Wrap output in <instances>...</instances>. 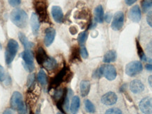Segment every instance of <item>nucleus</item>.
Segmentation results:
<instances>
[{
  "label": "nucleus",
  "instance_id": "c9c22d12",
  "mask_svg": "<svg viewBox=\"0 0 152 114\" xmlns=\"http://www.w3.org/2000/svg\"><path fill=\"white\" fill-rule=\"evenodd\" d=\"M70 33H71L72 35H75V34L77 33V29L76 28V27H75V26H72V27L70 28Z\"/></svg>",
  "mask_w": 152,
  "mask_h": 114
},
{
  "label": "nucleus",
  "instance_id": "20e7f679",
  "mask_svg": "<svg viewBox=\"0 0 152 114\" xmlns=\"http://www.w3.org/2000/svg\"><path fill=\"white\" fill-rule=\"evenodd\" d=\"M34 6L39 19L41 21H49L46 0H34Z\"/></svg>",
  "mask_w": 152,
  "mask_h": 114
},
{
  "label": "nucleus",
  "instance_id": "9b49d317",
  "mask_svg": "<svg viewBox=\"0 0 152 114\" xmlns=\"http://www.w3.org/2000/svg\"><path fill=\"white\" fill-rule=\"evenodd\" d=\"M142 17L141 10L138 5H135L132 7L129 11V18L133 22L138 23L140 21Z\"/></svg>",
  "mask_w": 152,
  "mask_h": 114
},
{
  "label": "nucleus",
  "instance_id": "c85d7f7f",
  "mask_svg": "<svg viewBox=\"0 0 152 114\" xmlns=\"http://www.w3.org/2000/svg\"><path fill=\"white\" fill-rule=\"evenodd\" d=\"M18 111V114H27L28 110H27V107H26V104L24 102H23L21 105H20L17 109Z\"/></svg>",
  "mask_w": 152,
  "mask_h": 114
},
{
  "label": "nucleus",
  "instance_id": "1a4fd4ad",
  "mask_svg": "<svg viewBox=\"0 0 152 114\" xmlns=\"http://www.w3.org/2000/svg\"><path fill=\"white\" fill-rule=\"evenodd\" d=\"M139 107L144 114L152 113V98L147 96L142 99L139 104Z\"/></svg>",
  "mask_w": 152,
  "mask_h": 114
},
{
  "label": "nucleus",
  "instance_id": "f8f14e48",
  "mask_svg": "<svg viewBox=\"0 0 152 114\" xmlns=\"http://www.w3.org/2000/svg\"><path fill=\"white\" fill-rule=\"evenodd\" d=\"M23 101V96L20 92H14L13 93L11 98V107L13 109H18V108L21 105Z\"/></svg>",
  "mask_w": 152,
  "mask_h": 114
},
{
  "label": "nucleus",
  "instance_id": "f257e3e1",
  "mask_svg": "<svg viewBox=\"0 0 152 114\" xmlns=\"http://www.w3.org/2000/svg\"><path fill=\"white\" fill-rule=\"evenodd\" d=\"M10 18L15 26L20 28H24L27 26L28 15L21 9H16L11 13Z\"/></svg>",
  "mask_w": 152,
  "mask_h": 114
},
{
  "label": "nucleus",
  "instance_id": "79ce46f5",
  "mask_svg": "<svg viewBox=\"0 0 152 114\" xmlns=\"http://www.w3.org/2000/svg\"><path fill=\"white\" fill-rule=\"evenodd\" d=\"M35 114H41L40 113H39V112H37V113H36Z\"/></svg>",
  "mask_w": 152,
  "mask_h": 114
},
{
  "label": "nucleus",
  "instance_id": "0eeeda50",
  "mask_svg": "<svg viewBox=\"0 0 152 114\" xmlns=\"http://www.w3.org/2000/svg\"><path fill=\"white\" fill-rule=\"evenodd\" d=\"M124 14L122 11H118L113 16L112 20L111 28L113 30H121L124 23Z\"/></svg>",
  "mask_w": 152,
  "mask_h": 114
},
{
  "label": "nucleus",
  "instance_id": "393cba45",
  "mask_svg": "<svg viewBox=\"0 0 152 114\" xmlns=\"http://www.w3.org/2000/svg\"><path fill=\"white\" fill-rule=\"evenodd\" d=\"M85 110H86L87 112H88V113H95V111H96L94 105L89 99H86L85 101Z\"/></svg>",
  "mask_w": 152,
  "mask_h": 114
},
{
  "label": "nucleus",
  "instance_id": "6e6552de",
  "mask_svg": "<svg viewBox=\"0 0 152 114\" xmlns=\"http://www.w3.org/2000/svg\"><path fill=\"white\" fill-rule=\"evenodd\" d=\"M66 75H67V68L64 67L52 80L50 83V88H56V87L59 86L60 84H61L62 82L64 80Z\"/></svg>",
  "mask_w": 152,
  "mask_h": 114
},
{
  "label": "nucleus",
  "instance_id": "ddd939ff",
  "mask_svg": "<svg viewBox=\"0 0 152 114\" xmlns=\"http://www.w3.org/2000/svg\"><path fill=\"white\" fill-rule=\"evenodd\" d=\"M52 14L54 20L56 23H61L64 20V13L61 8L58 6H54L52 8Z\"/></svg>",
  "mask_w": 152,
  "mask_h": 114
},
{
  "label": "nucleus",
  "instance_id": "b1692460",
  "mask_svg": "<svg viewBox=\"0 0 152 114\" xmlns=\"http://www.w3.org/2000/svg\"><path fill=\"white\" fill-rule=\"evenodd\" d=\"M37 80L40 84L42 86H45L47 84V74L45 73L44 70H41L39 71V73L37 74Z\"/></svg>",
  "mask_w": 152,
  "mask_h": 114
},
{
  "label": "nucleus",
  "instance_id": "e433bc0d",
  "mask_svg": "<svg viewBox=\"0 0 152 114\" xmlns=\"http://www.w3.org/2000/svg\"><path fill=\"white\" fill-rule=\"evenodd\" d=\"M111 14H109V13H107V14H106V16H105V17H104V19H105V20L107 23H109L110 22V20H111Z\"/></svg>",
  "mask_w": 152,
  "mask_h": 114
},
{
  "label": "nucleus",
  "instance_id": "cd10ccee",
  "mask_svg": "<svg viewBox=\"0 0 152 114\" xmlns=\"http://www.w3.org/2000/svg\"><path fill=\"white\" fill-rule=\"evenodd\" d=\"M87 36H88V34H87V31H84L83 33H80L78 37H77V40H78V42L81 46H83V45L85 43V42L87 40Z\"/></svg>",
  "mask_w": 152,
  "mask_h": 114
},
{
  "label": "nucleus",
  "instance_id": "4468645a",
  "mask_svg": "<svg viewBox=\"0 0 152 114\" xmlns=\"http://www.w3.org/2000/svg\"><path fill=\"white\" fill-rule=\"evenodd\" d=\"M56 36V30L52 28H48L45 31V45L47 47L50 46L54 40Z\"/></svg>",
  "mask_w": 152,
  "mask_h": 114
},
{
  "label": "nucleus",
  "instance_id": "a19ab883",
  "mask_svg": "<svg viewBox=\"0 0 152 114\" xmlns=\"http://www.w3.org/2000/svg\"><path fill=\"white\" fill-rule=\"evenodd\" d=\"M148 81H149V84L150 86L152 87V75L149 76V79H148Z\"/></svg>",
  "mask_w": 152,
  "mask_h": 114
},
{
  "label": "nucleus",
  "instance_id": "ea45409f",
  "mask_svg": "<svg viewBox=\"0 0 152 114\" xmlns=\"http://www.w3.org/2000/svg\"><path fill=\"white\" fill-rule=\"evenodd\" d=\"M145 68H146V69L148 70V71H152V64H149V63H148L147 64H146Z\"/></svg>",
  "mask_w": 152,
  "mask_h": 114
},
{
  "label": "nucleus",
  "instance_id": "2f4dec72",
  "mask_svg": "<svg viewBox=\"0 0 152 114\" xmlns=\"http://www.w3.org/2000/svg\"><path fill=\"white\" fill-rule=\"evenodd\" d=\"M6 78V73L4 71V68L0 65V81L2 82L5 80Z\"/></svg>",
  "mask_w": 152,
  "mask_h": 114
},
{
  "label": "nucleus",
  "instance_id": "a878e982",
  "mask_svg": "<svg viewBox=\"0 0 152 114\" xmlns=\"http://www.w3.org/2000/svg\"><path fill=\"white\" fill-rule=\"evenodd\" d=\"M136 46H137V49L138 55L140 56V58H141V60L144 61H147V58L146 57V55L144 54V53L143 52V49H142V47L140 46V44L138 42L137 39L136 40Z\"/></svg>",
  "mask_w": 152,
  "mask_h": 114
},
{
  "label": "nucleus",
  "instance_id": "39448f33",
  "mask_svg": "<svg viewBox=\"0 0 152 114\" xmlns=\"http://www.w3.org/2000/svg\"><path fill=\"white\" fill-rule=\"evenodd\" d=\"M20 56L23 59V66L26 71L32 72L34 70L33 65V54L30 49H26L20 54Z\"/></svg>",
  "mask_w": 152,
  "mask_h": 114
},
{
  "label": "nucleus",
  "instance_id": "4be33fe9",
  "mask_svg": "<svg viewBox=\"0 0 152 114\" xmlns=\"http://www.w3.org/2000/svg\"><path fill=\"white\" fill-rule=\"evenodd\" d=\"M117 58L116 52L114 50H110L106 53L104 56V63H111L115 61Z\"/></svg>",
  "mask_w": 152,
  "mask_h": 114
},
{
  "label": "nucleus",
  "instance_id": "aec40b11",
  "mask_svg": "<svg viewBox=\"0 0 152 114\" xmlns=\"http://www.w3.org/2000/svg\"><path fill=\"white\" fill-rule=\"evenodd\" d=\"M42 65L48 71H53L57 67V61L53 57H48Z\"/></svg>",
  "mask_w": 152,
  "mask_h": 114
},
{
  "label": "nucleus",
  "instance_id": "423d86ee",
  "mask_svg": "<svg viewBox=\"0 0 152 114\" xmlns=\"http://www.w3.org/2000/svg\"><path fill=\"white\" fill-rule=\"evenodd\" d=\"M143 66L141 62L140 61H132L127 64L125 67V73L128 76L133 77L140 73H141Z\"/></svg>",
  "mask_w": 152,
  "mask_h": 114
},
{
  "label": "nucleus",
  "instance_id": "5701e85b",
  "mask_svg": "<svg viewBox=\"0 0 152 114\" xmlns=\"http://www.w3.org/2000/svg\"><path fill=\"white\" fill-rule=\"evenodd\" d=\"M18 38L19 39H20V41L21 42V43L23 44V45L26 49H30V48L33 46V43L28 41L27 37H26V35H25L23 33H19Z\"/></svg>",
  "mask_w": 152,
  "mask_h": 114
},
{
  "label": "nucleus",
  "instance_id": "72a5a7b5",
  "mask_svg": "<svg viewBox=\"0 0 152 114\" xmlns=\"http://www.w3.org/2000/svg\"><path fill=\"white\" fill-rule=\"evenodd\" d=\"M34 81H35V75H34V74H32V75H30L29 77H28V86H32L34 83Z\"/></svg>",
  "mask_w": 152,
  "mask_h": 114
},
{
  "label": "nucleus",
  "instance_id": "dca6fc26",
  "mask_svg": "<svg viewBox=\"0 0 152 114\" xmlns=\"http://www.w3.org/2000/svg\"><path fill=\"white\" fill-rule=\"evenodd\" d=\"M130 89L131 92L134 93V94H138V93L142 92L144 90V86L143 83L139 80H134L130 83Z\"/></svg>",
  "mask_w": 152,
  "mask_h": 114
},
{
  "label": "nucleus",
  "instance_id": "f3484780",
  "mask_svg": "<svg viewBox=\"0 0 152 114\" xmlns=\"http://www.w3.org/2000/svg\"><path fill=\"white\" fill-rule=\"evenodd\" d=\"M94 19L95 21L102 23L104 21V9L102 6L99 5L94 9Z\"/></svg>",
  "mask_w": 152,
  "mask_h": 114
},
{
  "label": "nucleus",
  "instance_id": "2eb2a0df",
  "mask_svg": "<svg viewBox=\"0 0 152 114\" xmlns=\"http://www.w3.org/2000/svg\"><path fill=\"white\" fill-rule=\"evenodd\" d=\"M30 25H31L32 31L35 35H37L39 29V19L35 13H33L30 18Z\"/></svg>",
  "mask_w": 152,
  "mask_h": 114
},
{
  "label": "nucleus",
  "instance_id": "4c0bfd02",
  "mask_svg": "<svg viewBox=\"0 0 152 114\" xmlns=\"http://www.w3.org/2000/svg\"><path fill=\"white\" fill-rule=\"evenodd\" d=\"M125 1L127 4L130 6V5H132L134 3H135L137 0H125Z\"/></svg>",
  "mask_w": 152,
  "mask_h": 114
},
{
  "label": "nucleus",
  "instance_id": "6ab92c4d",
  "mask_svg": "<svg viewBox=\"0 0 152 114\" xmlns=\"http://www.w3.org/2000/svg\"><path fill=\"white\" fill-rule=\"evenodd\" d=\"M80 89L81 96L85 97L87 96L90 90V83L88 80H83L81 81L80 85Z\"/></svg>",
  "mask_w": 152,
  "mask_h": 114
},
{
  "label": "nucleus",
  "instance_id": "37998d69",
  "mask_svg": "<svg viewBox=\"0 0 152 114\" xmlns=\"http://www.w3.org/2000/svg\"><path fill=\"white\" fill-rule=\"evenodd\" d=\"M56 114H63V113H56Z\"/></svg>",
  "mask_w": 152,
  "mask_h": 114
},
{
  "label": "nucleus",
  "instance_id": "473e14b6",
  "mask_svg": "<svg viewBox=\"0 0 152 114\" xmlns=\"http://www.w3.org/2000/svg\"><path fill=\"white\" fill-rule=\"evenodd\" d=\"M8 1L11 7H17V6L20 5L21 0H8Z\"/></svg>",
  "mask_w": 152,
  "mask_h": 114
},
{
  "label": "nucleus",
  "instance_id": "a211bd4d",
  "mask_svg": "<svg viewBox=\"0 0 152 114\" xmlns=\"http://www.w3.org/2000/svg\"><path fill=\"white\" fill-rule=\"evenodd\" d=\"M48 58V56L42 47H39L36 52V59L39 64H43L44 62Z\"/></svg>",
  "mask_w": 152,
  "mask_h": 114
},
{
  "label": "nucleus",
  "instance_id": "9d476101",
  "mask_svg": "<svg viewBox=\"0 0 152 114\" xmlns=\"http://www.w3.org/2000/svg\"><path fill=\"white\" fill-rule=\"evenodd\" d=\"M118 96L115 94V93L113 92H109L106 93L102 96V99H101V102L102 104L106 106H111L115 104L117 102Z\"/></svg>",
  "mask_w": 152,
  "mask_h": 114
},
{
  "label": "nucleus",
  "instance_id": "412c9836",
  "mask_svg": "<svg viewBox=\"0 0 152 114\" xmlns=\"http://www.w3.org/2000/svg\"><path fill=\"white\" fill-rule=\"evenodd\" d=\"M80 106V100L79 96H74L72 99V102L71 104V111L72 114H77L78 112Z\"/></svg>",
  "mask_w": 152,
  "mask_h": 114
},
{
  "label": "nucleus",
  "instance_id": "7ed1b4c3",
  "mask_svg": "<svg viewBox=\"0 0 152 114\" xmlns=\"http://www.w3.org/2000/svg\"><path fill=\"white\" fill-rule=\"evenodd\" d=\"M18 50V44L16 40L10 39L7 43L5 52V60L7 65H10L14 61Z\"/></svg>",
  "mask_w": 152,
  "mask_h": 114
},
{
  "label": "nucleus",
  "instance_id": "c756f323",
  "mask_svg": "<svg viewBox=\"0 0 152 114\" xmlns=\"http://www.w3.org/2000/svg\"><path fill=\"white\" fill-rule=\"evenodd\" d=\"M105 114H122V111L118 108H111L106 111Z\"/></svg>",
  "mask_w": 152,
  "mask_h": 114
},
{
  "label": "nucleus",
  "instance_id": "7c9ffc66",
  "mask_svg": "<svg viewBox=\"0 0 152 114\" xmlns=\"http://www.w3.org/2000/svg\"><path fill=\"white\" fill-rule=\"evenodd\" d=\"M80 53L81 56L83 58H87L88 57V52H87L86 47L84 46H82L80 49Z\"/></svg>",
  "mask_w": 152,
  "mask_h": 114
},
{
  "label": "nucleus",
  "instance_id": "f03ea898",
  "mask_svg": "<svg viewBox=\"0 0 152 114\" xmlns=\"http://www.w3.org/2000/svg\"><path fill=\"white\" fill-rule=\"evenodd\" d=\"M94 75L96 77L104 75L108 80H113L116 77L117 72L115 68L110 64H104L95 71Z\"/></svg>",
  "mask_w": 152,
  "mask_h": 114
},
{
  "label": "nucleus",
  "instance_id": "f704fd0d",
  "mask_svg": "<svg viewBox=\"0 0 152 114\" xmlns=\"http://www.w3.org/2000/svg\"><path fill=\"white\" fill-rule=\"evenodd\" d=\"M147 23L152 28V11H149L147 16Z\"/></svg>",
  "mask_w": 152,
  "mask_h": 114
},
{
  "label": "nucleus",
  "instance_id": "58836bf2",
  "mask_svg": "<svg viewBox=\"0 0 152 114\" xmlns=\"http://www.w3.org/2000/svg\"><path fill=\"white\" fill-rule=\"evenodd\" d=\"M2 114H14V113H13L12 110H11V109H6L5 111L3 112Z\"/></svg>",
  "mask_w": 152,
  "mask_h": 114
},
{
  "label": "nucleus",
  "instance_id": "bb28decb",
  "mask_svg": "<svg viewBox=\"0 0 152 114\" xmlns=\"http://www.w3.org/2000/svg\"><path fill=\"white\" fill-rule=\"evenodd\" d=\"M142 7L144 12H147L152 7V0H142Z\"/></svg>",
  "mask_w": 152,
  "mask_h": 114
}]
</instances>
